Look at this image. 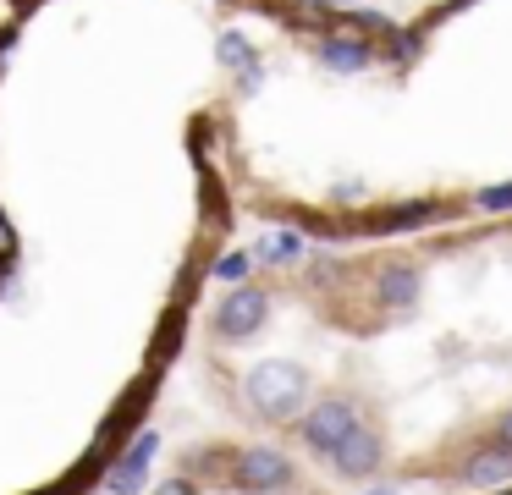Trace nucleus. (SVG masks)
Returning <instances> with one entry per match:
<instances>
[{"mask_svg": "<svg viewBox=\"0 0 512 495\" xmlns=\"http://www.w3.org/2000/svg\"><path fill=\"white\" fill-rule=\"evenodd\" d=\"M353 424H358V418H353V402H342V396H325V402L309 407V418H303V440H309L320 457H331L336 440H342Z\"/></svg>", "mask_w": 512, "mask_h": 495, "instance_id": "nucleus-1", "label": "nucleus"}, {"mask_svg": "<svg viewBox=\"0 0 512 495\" xmlns=\"http://www.w3.org/2000/svg\"><path fill=\"white\" fill-rule=\"evenodd\" d=\"M331 462H336V468H342V473H347V479H369V473H375V468H380V440H375V435H369V429H364V424H353V429H347V435H342V440H336V451H331Z\"/></svg>", "mask_w": 512, "mask_h": 495, "instance_id": "nucleus-2", "label": "nucleus"}, {"mask_svg": "<svg viewBox=\"0 0 512 495\" xmlns=\"http://www.w3.org/2000/svg\"><path fill=\"white\" fill-rule=\"evenodd\" d=\"M265 292H237V297H226V308H221V330H232V336H248V330L265 319Z\"/></svg>", "mask_w": 512, "mask_h": 495, "instance_id": "nucleus-3", "label": "nucleus"}, {"mask_svg": "<svg viewBox=\"0 0 512 495\" xmlns=\"http://www.w3.org/2000/svg\"><path fill=\"white\" fill-rule=\"evenodd\" d=\"M320 61L336 66V72H364V66L375 61V50L364 44V33H358V39H325L320 44Z\"/></svg>", "mask_w": 512, "mask_h": 495, "instance_id": "nucleus-4", "label": "nucleus"}, {"mask_svg": "<svg viewBox=\"0 0 512 495\" xmlns=\"http://www.w3.org/2000/svg\"><path fill=\"white\" fill-rule=\"evenodd\" d=\"M237 468H243V484H281L287 479V462H281L276 451H243Z\"/></svg>", "mask_w": 512, "mask_h": 495, "instance_id": "nucleus-5", "label": "nucleus"}, {"mask_svg": "<svg viewBox=\"0 0 512 495\" xmlns=\"http://www.w3.org/2000/svg\"><path fill=\"white\" fill-rule=\"evenodd\" d=\"M221 55L237 66V72H243V83H259V55L248 50V44L237 39V33H221Z\"/></svg>", "mask_w": 512, "mask_h": 495, "instance_id": "nucleus-6", "label": "nucleus"}, {"mask_svg": "<svg viewBox=\"0 0 512 495\" xmlns=\"http://www.w3.org/2000/svg\"><path fill=\"white\" fill-rule=\"evenodd\" d=\"M507 473H512V451H496V457L468 462V479L474 484H496V479H507Z\"/></svg>", "mask_w": 512, "mask_h": 495, "instance_id": "nucleus-7", "label": "nucleus"}, {"mask_svg": "<svg viewBox=\"0 0 512 495\" xmlns=\"http://www.w3.org/2000/svg\"><path fill=\"white\" fill-rule=\"evenodd\" d=\"M149 451H155V435H144V440H138V446L133 451H127V462H122V473H116V490H127V484H133L138 479V468H144V462H149Z\"/></svg>", "mask_w": 512, "mask_h": 495, "instance_id": "nucleus-8", "label": "nucleus"}, {"mask_svg": "<svg viewBox=\"0 0 512 495\" xmlns=\"http://www.w3.org/2000/svg\"><path fill=\"white\" fill-rule=\"evenodd\" d=\"M259 253H265L270 264H276V259H298V253H303V242L292 237V231H270V237L259 242Z\"/></svg>", "mask_w": 512, "mask_h": 495, "instance_id": "nucleus-9", "label": "nucleus"}, {"mask_svg": "<svg viewBox=\"0 0 512 495\" xmlns=\"http://www.w3.org/2000/svg\"><path fill=\"white\" fill-rule=\"evenodd\" d=\"M485 204L496 209V204H512V187H501V193H485Z\"/></svg>", "mask_w": 512, "mask_h": 495, "instance_id": "nucleus-10", "label": "nucleus"}, {"mask_svg": "<svg viewBox=\"0 0 512 495\" xmlns=\"http://www.w3.org/2000/svg\"><path fill=\"white\" fill-rule=\"evenodd\" d=\"M501 451H512V413L501 418Z\"/></svg>", "mask_w": 512, "mask_h": 495, "instance_id": "nucleus-11", "label": "nucleus"}, {"mask_svg": "<svg viewBox=\"0 0 512 495\" xmlns=\"http://www.w3.org/2000/svg\"><path fill=\"white\" fill-rule=\"evenodd\" d=\"M160 495H188V479H177V484H166Z\"/></svg>", "mask_w": 512, "mask_h": 495, "instance_id": "nucleus-12", "label": "nucleus"}, {"mask_svg": "<svg viewBox=\"0 0 512 495\" xmlns=\"http://www.w3.org/2000/svg\"><path fill=\"white\" fill-rule=\"evenodd\" d=\"M309 6H347V0H309Z\"/></svg>", "mask_w": 512, "mask_h": 495, "instance_id": "nucleus-13", "label": "nucleus"}, {"mask_svg": "<svg viewBox=\"0 0 512 495\" xmlns=\"http://www.w3.org/2000/svg\"><path fill=\"white\" fill-rule=\"evenodd\" d=\"M375 495H391V490H375Z\"/></svg>", "mask_w": 512, "mask_h": 495, "instance_id": "nucleus-14", "label": "nucleus"}]
</instances>
